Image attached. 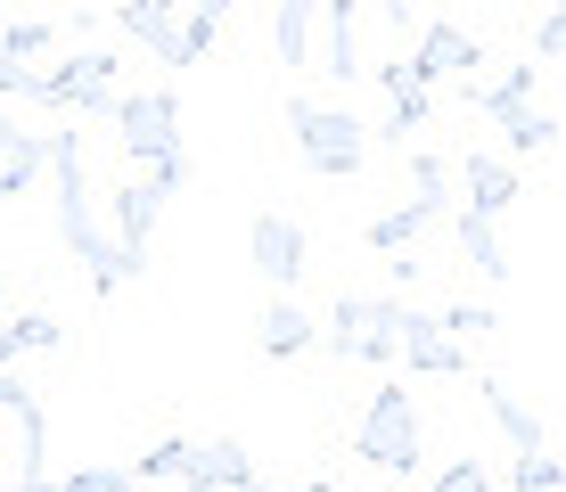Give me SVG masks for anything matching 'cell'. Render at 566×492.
I'll return each mask as SVG.
<instances>
[{
  "mask_svg": "<svg viewBox=\"0 0 566 492\" xmlns=\"http://www.w3.org/2000/svg\"><path fill=\"white\" fill-rule=\"evenodd\" d=\"M42 165L57 181V239H66V254L91 271V287L115 295L140 280V263H124L107 239V213H99V189H91V156H83V132H42Z\"/></svg>",
  "mask_w": 566,
  "mask_h": 492,
  "instance_id": "1",
  "label": "cell"
},
{
  "mask_svg": "<svg viewBox=\"0 0 566 492\" xmlns=\"http://www.w3.org/2000/svg\"><path fill=\"white\" fill-rule=\"evenodd\" d=\"M115 140H124V156L140 165V181L156 197H172L189 181V156H181V98H172L165 83L156 91H115Z\"/></svg>",
  "mask_w": 566,
  "mask_h": 492,
  "instance_id": "2",
  "label": "cell"
},
{
  "mask_svg": "<svg viewBox=\"0 0 566 492\" xmlns=\"http://www.w3.org/2000/svg\"><path fill=\"white\" fill-rule=\"evenodd\" d=\"M0 492H50V419L17 369H0Z\"/></svg>",
  "mask_w": 566,
  "mask_h": 492,
  "instance_id": "3",
  "label": "cell"
},
{
  "mask_svg": "<svg viewBox=\"0 0 566 492\" xmlns=\"http://www.w3.org/2000/svg\"><path fill=\"white\" fill-rule=\"evenodd\" d=\"M534 83H542L534 66H501L493 83H468V91H460L476 115H493V124H501L510 156H558V115L534 107Z\"/></svg>",
  "mask_w": 566,
  "mask_h": 492,
  "instance_id": "4",
  "label": "cell"
},
{
  "mask_svg": "<svg viewBox=\"0 0 566 492\" xmlns=\"http://www.w3.org/2000/svg\"><path fill=\"white\" fill-rule=\"evenodd\" d=\"M287 132H296V156L321 181H354L369 156V124L354 107H321V98H287Z\"/></svg>",
  "mask_w": 566,
  "mask_h": 492,
  "instance_id": "5",
  "label": "cell"
},
{
  "mask_svg": "<svg viewBox=\"0 0 566 492\" xmlns=\"http://www.w3.org/2000/svg\"><path fill=\"white\" fill-rule=\"evenodd\" d=\"M354 460L386 468V477H411L419 468V402L411 386H378L354 419Z\"/></svg>",
  "mask_w": 566,
  "mask_h": 492,
  "instance_id": "6",
  "label": "cell"
},
{
  "mask_svg": "<svg viewBox=\"0 0 566 492\" xmlns=\"http://www.w3.org/2000/svg\"><path fill=\"white\" fill-rule=\"evenodd\" d=\"M395 337H402V295H337L312 345H328L337 362H395Z\"/></svg>",
  "mask_w": 566,
  "mask_h": 492,
  "instance_id": "7",
  "label": "cell"
},
{
  "mask_svg": "<svg viewBox=\"0 0 566 492\" xmlns=\"http://www.w3.org/2000/svg\"><path fill=\"white\" fill-rule=\"evenodd\" d=\"M115 74H124V57L83 42V50L57 57V66H42V98H33V107H57V115L83 107V115H99V124H107V115H115Z\"/></svg>",
  "mask_w": 566,
  "mask_h": 492,
  "instance_id": "8",
  "label": "cell"
},
{
  "mask_svg": "<svg viewBox=\"0 0 566 492\" xmlns=\"http://www.w3.org/2000/svg\"><path fill=\"white\" fill-rule=\"evenodd\" d=\"M476 66H484V42H476L468 25H452V17H427V25L411 33V50H402V74H411L419 91L452 83V74H468V83H476Z\"/></svg>",
  "mask_w": 566,
  "mask_h": 492,
  "instance_id": "9",
  "label": "cell"
},
{
  "mask_svg": "<svg viewBox=\"0 0 566 492\" xmlns=\"http://www.w3.org/2000/svg\"><path fill=\"white\" fill-rule=\"evenodd\" d=\"M247 263L271 280V295H296V280L312 271L304 222H296V213H255V222H247Z\"/></svg>",
  "mask_w": 566,
  "mask_h": 492,
  "instance_id": "10",
  "label": "cell"
},
{
  "mask_svg": "<svg viewBox=\"0 0 566 492\" xmlns=\"http://www.w3.org/2000/svg\"><path fill=\"white\" fill-rule=\"evenodd\" d=\"M99 213H107V239H115V254L124 263H140L148 271V230H156V213H165V197H156L140 172H132L115 197H99Z\"/></svg>",
  "mask_w": 566,
  "mask_h": 492,
  "instance_id": "11",
  "label": "cell"
},
{
  "mask_svg": "<svg viewBox=\"0 0 566 492\" xmlns=\"http://www.w3.org/2000/svg\"><path fill=\"white\" fill-rule=\"evenodd\" d=\"M312 74H328V83H361V9L354 0H328L321 9V33H312Z\"/></svg>",
  "mask_w": 566,
  "mask_h": 492,
  "instance_id": "12",
  "label": "cell"
},
{
  "mask_svg": "<svg viewBox=\"0 0 566 492\" xmlns=\"http://www.w3.org/2000/svg\"><path fill=\"white\" fill-rule=\"evenodd\" d=\"M263 484L255 477V451L239 436H213V443H189V468H181V492H247Z\"/></svg>",
  "mask_w": 566,
  "mask_h": 492,
  "instance_id": "13",
  "label": "cell"
},
{
  "mask_svg": "<svg viewBox=\"0 0 566 492\" xmlns=\"http://www.w3.org/2000/svg\"><path fill=\"white\" fill-rule=\"evenodd\" d=\"M83 50L91 42V17H17V25H0V57H9V66H33L42 74V57L50 50Z\"/></svg>",
  "mask_w": 566,
  "mask_h": 492,
  "instance_id": "14",
  "label": "cell"
},
{
  "mask_svg": "<svg viewBox=\"0 0 566 492\" xmlns=\"http://www.w3.org/2000/svg\"><path fill=\"white\" fill-rule=\"evenodd\" d=\"M395 362H411L419 378H460L468 369V353L436 328V312H419V304H402V337H395Z\"/></svg>",
  "mask_w": 566,
  "mask_h": 492,
  "instance_id": "15",
  "label": "cell"
},
{
  "mask_svg": "<svg viewBox=\"0 0 566 492\" xmlns=\"http://www.w3.org/2000/svg\"><path fill=\"white\" fill-rule=\"evenodd\" d=\"M460 206L468 213H484V222H501V213H510L517 206V165H510V156H493V148H468L460 156Z\"/></svg>",
  "mask_w": 566,
  "mask_h": 492,
  "instance_id": "16",
  "label": "cell"
},
{
  "mask_svg": "<svg viewBox=\"0 0 566 492\" xmlns=\"http://www.w3.org/2000/svg\"><path fill=\"white\" fill-rule=\"evenodd\" d=\"M312 337H321V321L296 304V295H271L263 321H255V353L263 362H296V353H312Z\"/></svg>",
  "mask_w": 566,
  "mask_h": 492,
  "instance_id": "17",
  "label": "cell"
},
{
  "mask_svg": "<svg viewBox=\"0 0 566 492\" xmlns=\"http://www.w3.org/2000/svg\"><path fill=\"white\" fill-rule=\"evenodd\" d=\"M115 33H124V42H148L156 66H181V50H172L181 17H172V0H124V9H115Z\"/></svg>",
  "mask_w": 566,
  "mask_h": 492,
  "instance_id": "18",
  "label": "cell"
},
{
  "mask_svg": "<svg viewBox=\"0 0 566 492\" xmlns=\"http://www.w3.org/2000/svg\"><path fill=\"white\" fill-rule=\"evenodd\" d=\"M427 230H436V213H419L411 197H395L386 213H369V230H361V239H369V254H386V263H395V254H419Z\"/></svg>",
  "mask_w": 566,
  "mask_h": 492,
  "instance_id": "19",
  "label": "cell"
},
{
  "mask_svg": "<svg viewBox=\"0 0 566 492\" xmlns=\"http://www.w3.org/2000/svg\"><path fill=\"white\" fill-rule=\"evenodd\" d=\"M476 394H484V410H493V427H501V436H510V451H517V460H534V451H551V436H542V419H534V410H525V402H517V394L501 386V378H484Z\"/></svg>",
  "mask_w": 566,
  "mask_h": 492,
  "instance_id": "20",
  "label": "cell"
},
{
  "mask_svg": "<svg viewBox=\"0 0 566 492\" xmlns=\"http://www.w3.org/2000/svg\"><path fill=\"white\" fill-rule=\"evenodd\" d=\"M378 83H386V98H395V107H386V124H378V140H411V132L427 124V91L402 74V57H386Z\"/></svg>",
  "mask_w": 566,
  "mask_h": 492,
  "instance_id": "21",
  "label": "cell"
},
{
  "mask_svg": "<svg viewBox=\"0 0 566 492\" xmlns=\"http://www.w3.org/2000/svg\"><path fill=\"white\" fill-rule=\"evenodd\" d=\"M312 33H321V9H312V0H280V9H271V50H280V66H312Z\"/></svg>",
  "mask_w": 566,
  "mask_h": 492,
  "instance_id": "22",
  "label": "cell"
},
{
  "mask_svg": "<svg viewBox=\"0 0 566 492\" xmlns=\"http://www.w3.org/2000/svg\"><path fill=\"white\" fill-rule=\"evenodd\" d=\"M452 230H460V254L484 271V280H510V247H501V222H484V213L452 206Z\"/></svg>",
  "mask_w": 566,
  "mask_h": 492,
  "instance_id": "23",
  "label": "cell"
},
{
  "mask_svg": "<svg viewBox=\"0 0 566 492\" xmlns=\"http://www.w3.org/2000/svg\"><path fill=\"white\" fill-rule=\"evenodd\" d=\"M66 345V328L50 321V312H17V321H0V369H17L25 353H57Z\"/></svg>",
  "mask_w": 566,
  "mask_h": 492,
  "instance_id": "24",
  "label": "cell"
},
{
  "mask_svg": "<svg viewBox=\"0 0 566 492\" xmlns=\"http://www.w3.org/2000/svg\"><path fill=\"white\" fill-rule=\"evenodd\" d=\"M402 197H411L419 213H436V222H443V213H452V165H443L436 148H419V156H411V189H402Z\"/></svg>",
  "mask_w": 566,
  "mask_h": 492,
  "instance_id": "25",
  "label": "cell"
},
{
  "mask_svg": "<svg viewBox=\"0 0 566 492\" xmlns=\"http://www.w3.org/2000/svg\"><path fill=\"white\" fill-rule=\"evenodd\" d=\"M181 468H189V443H181V436H165V443H148L140 460L124 468V477L148 492V484H181Z\"/></svg>",
  "mask_w": 566,
  "mask_h": 492,
  "instance_id": "26",
  "label": "cell"
},
{
  "mask_svg": "<svg viewBox=\"0 0 566 492\" xmlns=\"http://www.w3.org/2000/svg\"><path fill=\"white\" fill-rule=\"evenodd\" d=\"M33 172H42V132H25V140H9V148H0V206L33 189Z\"/></svg>",
  "mask_w": 566,
  "mask_h": 492,
  "instance_id": "27",
  "label": "cell"
},
{
  "mask_svg": "<svg viewBox=\"0 0 566 492\" xmlns=\"http://www.w3.org/2000/svg\"><path fill=\"white\" fill-rule=\"evenodd\" d=\"M222 17H230L222 0H198V9L181 17V33H172V50H181V66H198V57L213 50V33H222Z\"/></svg>",
  "mask_w": 566,
  "mask_h": 492,
  "instance_id": "28",
  "label": "cell"
},
{
  "mask_svg": "<svg viewBox=\"0 0 566 492\" xmlns=\"http://www.w3.org/2000/svg\"><path fill=\"white\" fill-rule=\"evenodd\" d=\"M436 328H443V337H452V345L468 353L476 337H493L501 321H493V304H452V312H436Z\"/></svg>",
  "mask_w": 566,
  "mask_h": 492,
  "instance_id": "29",
  "label": "cell"
},
{
  "mask_svg": "<svg viewBox=\"0 0 566 492\" xmlns=\"http://www.w3.org/2000/svg\"><path fill=\"white\" fill-rule=\"evenodd\" d=\"M50 492H140V484L124 468H66V477H50Z\"/></svg>",
  "mask_w": 566,
  "mask_h": 492,
  "instance_id": "30",
  "label": "cell"
},
{
  "mask_svg": "<svg viewBox=\"0 0 566 492\" xmlns=\"http://www.w3.org/2000/svg\"><path fill=\"white\" fill-rule=\"evenodd\" d=\"M427 492H501V484L484 477V460H443V468H436V484H427Z\"/></svg>",
  "mask_w": 566,
  "mask_h": 492,
  "instance_id": "31",
  "label": "cell"
},
{
  "mask_svg": "<svg viewBox=\"0 0 566 492\" xmlns=\"http://www.w3.org/2000/svg\"><path fill=\"white\" fill-rule=\"evenodd\" d=\"M566 484V468L551 460V451H534V460H517V477H510V492H558Z\"/></svg>",
  "mask_w": 566,
  "mask_h": 492,
  "instance_id": "32",
  "label": "cell"
},
{
  "mask_svg": "<svg viewBox=\"0 0 566 492\" xmlns=\"http://www.w3.org/2000/svg\"><path fill=\"white\" fill-rule=\"evenodd\" d=\"M558 57H566V9H551V17L534 25V74H542V66H558Z\"/></svg>",
  "mask_w": 566,
  "mask_h": 492,
  "instance_id": "33",
  "label": "cell"
},
{
  "mask_svg": "<svg viewBox=\"0 0 566 492\" xmlns=\"http://www.w3.org/2000/svg\"><path fill=\"white\" fill-rule=\"evenodd\" d=\"M9 98H42V74H33V66H9V57H0V107H9Z\"/></svg>",
  "mask_w": 566,
  "mask_h": 492,
  "instance_id": "34",
  "label": "cell"
},
{
  "mask_svg": "<svg viewBox=\"0 0 566 492\" xmlns=\"http://www.w3.org/2000/svg\"><path fill=\"white\" fill-rule=\"evenodd\" d=\"M9 140H25V132H17V115H9V107H0V148H9Z\"/></svg>",
  "mask_w": 566,
  "mask_h": 492,
  "instance_id": "35",
  "label": "cell"
},
{
  "mask_svg": "<svg viewBox=\"0 0 566 492\" xmlns=\"http://www.w3.org/2000/svg\"><path fill=\"white\" fill-rule=\"evenodd\" d=\"M247 492H296V484H247Z\"/></svg>",
  "mask_w": 566,
  "mask_h": 492,
  "instance_id": "36",
  "label": "cell"
},
{
  "mask_svg": "<svg viewBox=\"0 0 566 492\" xmlns=\"http://www.w3.org/2000/svg\"><path fill=\"white\" fill-rule=\"evenodd\" d=\"M0 321H9V287H0Z\"/></svg>",
  "mask_w": 566,
  "mask_h": 492,
  "instance_id": "37",
  "label": "cell"
},
{
  "mask_svg": "<svg viewBox=\"0 0 566 492\" xmlns=\"http://www.w3.org/2000/svg\"><path fill=\"white\" fill-rule=\"evenodd\" d=\"M304 492H337V484H304Z\"/></svg>",
  "mask_w": 566,
  "mask_h": 492,
  "instance_id": "38",
  "label": "cell"
}]
</instances>
